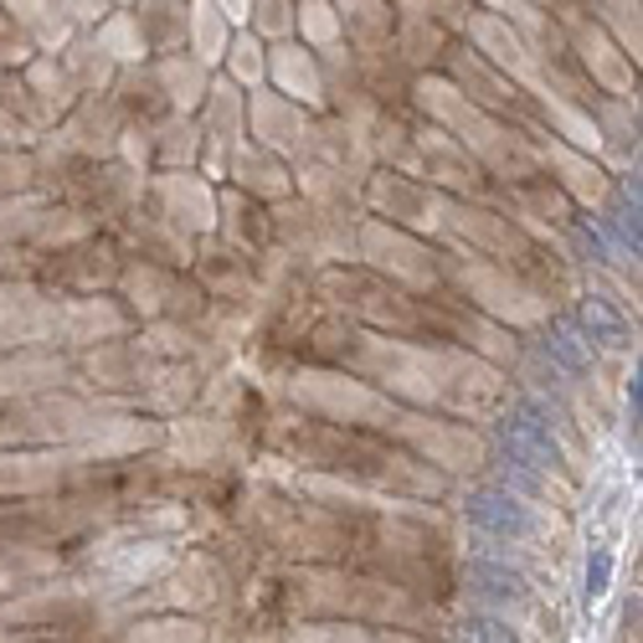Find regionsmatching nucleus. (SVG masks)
<instances>
[{
	"mask_svg": "<svg viewBox=\"0 0 643 643\" xmlns=\"http://www.w3.org/2000/svg\"><path fill=\"white\" fill-rule=\"evenodd\" d=\"M500 438H505V453L515 458V463H525V469H556L561 463V443L536 402L515 406L505 417V427H500Z\"/></svg>",
	"mask_w": 643,
	"mask_h": 643,
	"instance_id": "1",
	"label": "nucleus"
},
{
	"mask_svg": "<svg viewBox=\"0 0 643 643\" xmlns=\"http://www.w3.org/2000/svg\"><path fill=\"white\" fill-rule=\"evenodd\" d=\"M463 643H520L515 628L500 623V618H469L463 623Z\"/></svg>",
	"mask_w": 643,
	"mask_h": 643,
	"instance_id": "6",
	"label": "nucleus"
},
{
	"mask_svg": "<svg viewBox=\"0 0 643 643\" xmlns=\"http://www.w3.org/2000/svg\"><path fill=\"white\" fill-rule=\"evenodd\" d=\"M612 582V556L608 551H597L593 561H587V597H602Z\"/></svg>",
	"mask_w": 643,
	"mask_h": 643,
	"instance_id": "7",
	"label": "nucleus"
},
{
	"mask_svg": "<svg viewBox=\"0 0 643 643\" xmlns=\"http://www.w3.org/2000/svg\"><path fill=\"white\" fill-rule=\"evenodd\" d=\"M546 356L556 360L561 371H572V376H582L587 366H593V351H587V340H582V330H576L572 320L551 324V335H546Z\"/></svg>",
	"mask_w": 643,
	"mask_h": 643,
	"instance_id": "4",
	"label": "nucleus"
},
{
	"mask_svg": "<svg viewBox=\"0 0 643 643\" xmlns=\"http://www.w3.org/2000/svg\"><path fill=\"white\" fill-rule=\"evenodd\" d=\"M576 238L587 242V248H593L597 257H608V238H602V232H597L593 221H576Z\"/></svg>",
	"mask_w": 643,
	"mask_h": 643,
	"instance_id": "8",
	"label": "nucleus"
},
{
	"mask_svg": "<svg viewBox=\"0 0 643 643\" xmlns=\"http://www.w3.org/2000/svg\"><path fill=\"white\" fill-rule=\"evenodd\" d=\"M469 520L484 530V536H500V541H515V536H530V509L515 490H474L469 494Z\"/></svg>",
	"mask_w": 643,
	"mask_h": 643,
	"instance_id": "2",
	"label": "nucleus"
},
{
	"mask_svg": "<svg viewBox=\"0 0 643 643\" xmlns=\"http://www.w3.org/2000/svg\"><path fill=\"white\" fill-rule=\"evenodd\" d=\"M469 587H474L479 597H490V602H500V608H520L525 597H530V587H525V576L509 566V561H494V556H479L474 566H469Z\"/></svg>",
	"mask_w": 643,
	"mask_h": 643,
	"instance_id": "3",
	"label": "nucleus"
},
{
	"mask_svg": "<svg viewBox=\"0 0 643 643\" xmlns=\"http://www.w3.org/2000/svg\"><path fill=\"white\" fill-rule=\"evenodd\" d=\"M582 330H587L597 345H608V351H623L628 345V320L608 299H587V305H582Z\"/></svg>",
	"mask_w": 643,
	"mask_h": 643,
	"instance_id": "5",
	"label": "nucleus"
}]
</instances>
